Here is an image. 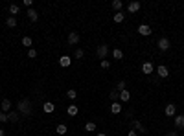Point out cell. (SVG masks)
Returning a JSON list of instances; mask_svg holds the SVG:
<instances>
[{"instance_id":"31","label":"cell","mask_w":184,"mask_h":136,"mask_svg":"<svg viewBox=\"0 0 184 136\" xmlns=\"http://www.w3.org/2000/svg\"><path fill=\"white\" fill-rule=\"evenodd\" d=\"M9 121V118H7V114L4 112V110H0V123H7Z\"/></svg>"},{"instance_id":"19","label":"cell","mask_w":184,"mask_h":136,"mask_svg":"<svg viewBox=\"0 0 184 136\" xmlns=\"http://www.w3.org/2000/svg\"><path fill=\"white\" fill-rule=\"evenodd\" d=\"M55 132L63 136V134H67V132H68V127H67V125H64V123H59L57 127H55Z\"/></svg>"},{"instance_id":"28","label":"cell","mask_w":184,"mask_h":136,"mask_svg":"<svg viewBox=\"0 0 184 136\" xmlns=\"http://www.w3.org/2000/svg\"><path fill=\"white\" fill-rule=\"evenodd\" d=\"M85 131H89V132H92V131H96V123L94 121H89L85 125Z\"/></svg>"},{"instance_id":"33","label":"cell","mask_w":184,"mask_h":136,"mask_svg":"<svg viewBox=\"0 0 184 136\" xmlns=\"http://www.w3.org/2000/svg\"><path fill=\"white\" fill-rule=\"evenodd\" d=\"M116 90H118V92L125 90V81H120V83H118V85H116Z\"/></svg>"},{"instance_id":"9","label":"cell","mask_w":184,"mask_h":136,"mask_svg":"<svg viewBox=\"0 0 184 136\" xmlns=\"http://www.w3.org/2000/svg\"><path fill=\"white\" fill-rule=\"evenodd\" d=\"M42 110H44L46 114H52V112H55V103H52V101H46V103H42Z\"/></svg>"},{"instance_id":"5","label":"cell","mask_w":184,"mask_h":136,"mask_svg":"<svg viewBox=\"0 0 184 136\" xmlns=\"http://www.w3.org/2000/svg\"><path fill=\"white\" fill-rule=\"evenodd\" d=\"M78 43H79V33H78V31H70V33H68V44L74 46Z\"/></svg>"},{"instance_id":"25","label":"cell","mask_w":184,"mask_h":136,"mask_svg":"<svg viewBox=\"0 0 184 136\" xmlns=\"http://www.w3.org/2000/svg\"><path fill=\"white\" fill-rule=\"evenodd\" d=\"M18 11H20V7H18L17 4H11V6H9V13H11V17H15Z\"/></svg>"},{"instance_id":"15","label":"cell","mask_w":184,"mask_h":136,"mask_svg":"<svg viewBox=\"0 0 184 136\" xmlns=\"http://www.w3.org/2000/svg\"><path fill=\"white\" fill-rule=\"evenodd\" d=\"M175 127L177 129H184V116H182V114L175 116Z\"/></svg>"},{"instance_id":"6","label":"cell","mask_w":184,"mask_h":136,"mask_svg":"<svg viewBox=\"0 0 184 136\" xmlns=\"http://www.w3.org/2000/svg\"><path fill=\"white\" fill-rule=\"evenodd\" d=\"M164 112H166V116H175V114H177V105H175V103H168Z\"/></svg>"},{"instance_id":"29","label":"cell","mask_w":184,"mask_h":136,"mask_svg":"<svg viewBox=\"0 0 184 136\" xmlns=\"http://www.w3.org/2000/svg\"><path fill=\"white\" fill-rule=\"evenodd\" d=\"M67 98H68V99H75V98H78V92H75L74 88H70V90L67 92Z\"/></svg>"},{"instance_id":"30","label":"cell","mask_w":184,"mask_h":136,"mask_svg":"<svg viewBox=\"0 0 184 136\" xmlns=\"http://www.w3.org/2000/svg\"><path fill=\"white\" fill-rule=\"evenodd\" d=\"M83 55H85V51H83L81 48H78V50L74 51V57H75V59H83Z\"/></svg>"},{"instance_id":"8","label":"cell","mask_w":184,"mask_h":136,"mask_svg":"<svg viewBox=\"0 0 184 136\" xmlns=\"http://www.w3.org/2000/svg\"><path fill=\"white\" fill-rule=\"evenodd\" d=\"M158 50L160 51H166V50H169V40L166 39V37H162V39H158Z\"/></svg>"},{"instance_id":"17","label":"cell","mask_w":184,"mask_h":136,"mask_svg":"<svg viewBox=\"0 0 184 136\" xmlns=\"http://www.w3.org/2000/svg\"><path fill=\"white\" fill-rule=\"evenodd\" d=\"M7 118H9V121L11 123H17L20 118H18V112L17 110H11V112H7Z\"/></svg>"},{"instance_id":"34","label":"cell","mask_w":184,"mask_h":136,"mask_svg":"<svg viewBox=\"0 0 184 136\" xmlns=\"http://www.w3.org/2000/svg\"><path fill=\"white\" fill-rule=\"evenodd\" d=\"M101 68H105V70H107V68H111V61L103 59V61H101Z\"/></svg>"},{"instance_id":"20","label":"cell","mask_w":184,"mask_h":136,"mask_svg":"<svg viewBox=\"0 0 184 136\" xmlns=\"http://www.w3.org/2000/svg\"><path fill=\"white\" fill-rule=\"evenodd\" d=\"M112 7L116 9V13H120V11H123V2H122V0H114Z\"/></svg>"},{"instance_id":"27","label":"cell","mask_w":184,"mask_h":136,"mask_svg":"<svg viewBox=\"0 0 184 136\" xmlns=\"http://www.w3.org/2000/svg\"><path fill=\"white\" fill-rule=\"evenodd\" d=\"M109 98H111L112 101H116V99H120V92H118V90H111V94H109Z\"/></svg>"},{"instance_id":"22","label":"cell","mask_w":184,"mask_h":136,"mask_svg":"<svg viewBox=\"0 0 184 136\" xmlns=\"http://www.w3.org/2000/svg\"><path fill=\"white\" fill-rule=\"evenodd\" d=\"M112 57H114V59H118V61H122V59H123V51H122L120 48L112 50Z\"/></svg>"},{"instance_id":"14","label":"cell","mask_w":184,"mask_h":136,"mask_svg":"<svg viewBox=\"0 0 184 136\" xmlns=\"http://www.w3.org/2000/svg\"><path fill=\"white\" fill-rule=\"evenodd\" d=\"M0 110H4L6 114L11 112V101H9V99H2V107H0Z\"/></svg>"},{"instance_id":"38","label":"cell","mask_w":184,"mask_h":136,"mask_svg":"<svg viewBox=\"0 0 184 136\" xmlns=\"http://www.w3.org/2000/svg\"><path fill=\"white\" fill-rule=\"evenodd\" d=\"M0 136H6V132H4V129H0Z\"/></svg>"},{"instance_id":"23","label":"cell","mask_w":184,"mask_h":136,"mask_svg":"<svg viewBox=\"0 0 184 136\" xmlns=\"http://www.w3.org/2000/svg\"><path fill=\"white\" fill-rule=\"evenodd\" d=\"M6 26H7V28H15V26H17V18H15V17H7V18H6Z\"/></svg>"},{"instance_id":"26","label":"cell","mask_w":184,"mask_h":136,"mask_svg":"<svg viewBox=\"0 0 184 136\" xmlns=\"http://www.w3.org/2000/svg\"><path fill=\"white\" fill-rule=\"evenodd\" d=\"M123 20H125L123 11H120V13H116V15H114V22H123Z\"/></svg>"},{"instance_id":"36","label":"cell","mask_w":184,"mask_h":136,"mask_svg":"<svg viewBox=\"0 0 184 136\" xmlns=\"http://www.w3.org/2000/svg\"><path fill=\"white\" fill-rule=\"evenodd\" d=\"M136 134H138L136 131H129V134H127V136H136Z\"/></svg>"},{"instance_id":"4","label":"cell","mask_w":184,"mask_h":136,"mask_svg":"<svg viewBox=\"0 0 184 136\" xmlns=\"http://www.w3.org/2000/svg\"><path fill=\"white\" fill-rule=\"evenodd\" d=\"M142 72H144L146 76H151V74H153V72H155V66H153V62H151V61H146L144 65H142Z\"/></svg>"},{"instance_id":"12","label":"cell","mask_w":184,"mask_h":136,"mask_svg":"<svg viewBox=\"0 0 184 136\" xmlns=\"http://www.w3.org/2000/svg\"><path fill=\"white\" fill-rule=\"evenodd\" d=\"M70 62H72V59H70L68 55H61V57H59V65H61L63 68H68Z\"/></svg>"},{"instance_id":"35","label":"cell","mask_w":184,"mask_h":136,"mask_svg":"<svg viewBox=\"0 0 184 136\" xmlns=\"http://www.w3.org/2000/svg\"><path fill=\"white\" fill-rule=\"evenodd\" d=\"M24 6H26V7H30V9H31V6H33V2H31V0H24Z\"/></svg>"},{"instance_id":"37","label":"cell","mask_w":184,"mask_h":136,"mask_svg":"<svg viewBox=\"0 0 184 136\" xmlns=\"http://www.w3.org/2000/svg\"><path fill=\"white\" fill-rule=\"evenodd\" d=\"M166 136H179V132H166Z\"/></svg>"},{"instance_id":"18","label":"cell","mask_w":184,"mask_h":136,"mask_svg":"<svg viewBox=\"0 0 184 136\" xmlns=\"http://www.w3.org/2000/svg\"><path fill=\"white\" fill-rule=\"evenodd\" d=\"M129 99H131V92H129L127 88H125V90H122V92H120V101H123V103H125V101H129Z\"/></svg>"},{"instance_id":"32","label":"cell","mask_w":184,"mask_h":136,"mask_svg":"<svg viewBox=\"0 0 184 136\" xmlns=\"http://www.w3.org/2000/svg\"><path fill=\"white\" fill-rule=\"evenodd\" d=\"M28 57L35 59V57H37V50H35V48H30V50H28Z\"/></svg>"},{"instance_id":"39","label":"cell","mask_w":184,"mask_h":136,"mask_svg":"<svg viewBox=\"0 0 184 136\" xmlns=\"http://www.w3.org/2000/svg\"><path fill=\"white\" fill-rule=\"evenodd\" d=\"M98 136H107V134H105V132H100V134H98Z\"/></svg>"},{"instance_id":"13","label":"cell","mask_w":184,"mask_h":136,"mask_svg":"<svg viewBox=\"0 0 184 136\" xmlns=\"http://www.w3.org/2000/svg\"><path fill=\"white\" fill-rule=\"evenodd\" d=\"M26 15H28V18L31 20V22H37V18H39V13L35 11L33 7H31V9H28V13H26Z\"/></svg>"},{"instance_id":"21","label":"cell","mask_w":184,"mask_h":136,"mask_svg":"<svg viewBox=\"0 0 184 136\" xmlns=\"http://www.w3.org/2000/svg\"><path fill=\"white\" fill-rule=\"evenodd\" d=\"M67 112H68V116H78V105H68V109H67Z\"/></svg>"},{"instance_id":"7","label":"cell","mask_w":184,"mask_h":136,"mask_svg":"<svg viewBox=\"0 0 184 136\" xmlns=\"http://www.w3.org/2000/svg\"><path fill=\"white\" fill-rule=\"evenodd\" d=\"M151 31H153V29H151V26H147V24H140V26H138V33L144 35V37L151 35Z\"/></svg>"},{"instance_id":"3","label":"cell","mask_w":184,"mask_h":136,"mask_svg":"<svg viewBox=\"0 0 184 136\" xmlns=\"http://www.w3.org/2000/svg\"><path fill=\"white\" fill-rule=\"evenodd\" d=\"M140 7H142V4H140L138 0H133V2H129V4H127L129 13H138V11H140Z\"/></svg>"},{"instance_id":"11","label":"cell","mask_w":184,"mask_h":136,"mask_svg":"<svg viewBox=\"0 0 184 136\" xmlns=\"http://www.w3.org/2000/svg\"><path fill=\"white\" fill-rule=\"evenodd\" d=\"M131 127H133V131H138V132H146V127L142 123H140L138 120H133L131 121Z\"/></svg>"},{"instance_id":"24","label":"cell","mask_w":184,"mask_h":136,"mask_svg":"<svg viewBox=\"0 0 184 136\" xmlns=\"http://www.w3.org/2000/svg\"><path fill=\"white\" fill-rule=\"evenodd\" d=\"M22 46H26V48H31V46H33V40H31V37H22Z\"/></svg>"},{"instance_id":"10","label":"cell","mask_w":184,"mask_h":136,"mask_svg":"<svg viewBox=\"0 0 184 136\" xmlns=\"http://www.w3.org/2000/svg\"><path fill=\"white\" fill-rule=\"evenodd\" d=\"M157 76L164 79V77H168V76H169V70H168V68H166L164 65H160V66L157 68Z\"/></svg>"},{"instance_id":"1","label":"cell","mask_w":184,"mask_h":136,"mask_svg":"<svg viewBox=\"0 0 184 136\" xmlns=\"http://www.w3.org/2000/svg\"><path fill=\"white\" fill-rule=\"evenodd\" d=\"M17 112L18 114H22V116H30L31 114V101L30 99H20L18 101V105H17Z\"/></svg>"},{"instance_id":"16","label":"cell","mask_w":184,"mask_h":136,"mask_svg":"<svg viewBox=\"0 0 184 136\" xmlns=\"http://www.w3.org/2000/svg\"><path fill=\"white\" fill-rule=\"evenodd\" d=\"M111 112H112V114H120V112H122V103L114 101L112 105H111Z\"/></svg>"},{"instance_id":"2","label":"cell","mask_w":184,"mask_h":136,"mask_svg":"<svg viewBox=\"0 0 184 136\" xmlns=\"http://www.w3.org/2000/svg\"><path fill=\"white\" fill-rule=\"evenodd\" d=\"M107 54H109V46L107 44H100L98 48H96V55H98V59H105L107 57Z\"/></svg>"}]
</instances>
